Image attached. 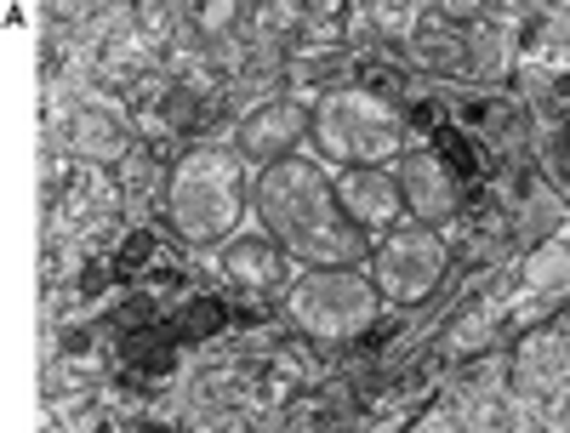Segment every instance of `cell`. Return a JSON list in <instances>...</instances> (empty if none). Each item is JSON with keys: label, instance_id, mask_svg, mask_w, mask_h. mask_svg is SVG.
I'll return each mask as SVG.
<instances>
[{"label": "cell", "instance_id": "18", "mask_svg": "<svg viewBox=\"0 0 570 433\" xmlns=\"http://www.w3.org/2000/svg\"><path fill=\"white\" fill-rule=\"evenodd\" d=\"M285 75H297V80H337L343 75V52H285Z\"/></svg>", "mask_w": 570, "mask_h": 433}, {"label": "cell", "instance_id": "15", "mask_svg": "<svg viewBox=\"0 0 570 433\" xmlns=\"http://www.w3.org/2000/svg\"><path fill=\"white\" fill-rule=\"evenodd\" d=\"M497 325H502V308H491V303H462V314L440 331V354L445 360H462V354H480V348H491V336H497Z\"/></svg>", "mask_w": 570, "mask_h": 433}, {"label": "cell", "instance_id": "14", "mask_svg": "<svg viewBox=\"0 0 570 433\" xmlns=\"http://www.w3.org/2000/svg\"><path fill=\"white\" fill-rule=\"evenodd\" d=\"M462 35H468V75L473 80H508L513 75V29L473 18Z\"/></svg>", "mask_w": 570, "mask_h": 433}, {"label": "cell", "instance_id": "6", "mask_svg": "<svg viewBox=\"0 0 570 433\" xmlns=\"http://www.w3.org/2000/svg\"><path fill=\"white\" fill-rule=\"evenodd\" d=\"M52 142L75 166H120L131 155V109L98 86H52Z\"/></svg>", "mask_w": 570, "mask_h": 433}, {"label": "cell", "instance_id": "3", "mask_svg": "<svg viewBox=\"0 0 570 433\" xmlns=\"http://www.w3.org/2000/svg\"><path fill=\"white\" fill-rule=\"evenodd\" d=\"M308 137L337 166H394L405 155V120L371 86H325L308 104Z\"/></svg>", "mask_w": 570, "mask_h": 433}, {"label": "cell", "instance_id": "8", "mask_svg": "<svg viewBox=\"0 0 570 433\" xmlns=\"http://www.w3.org/2000/svg\"><path fill=\"white\" fill-rule=\"evenodd\" d=\"M155 69H160V52H155L149 40H142L137 18H131L126 7L104 12V29H98V63H91V86L109 91V98H120V91H137Z\"/></svg>", "mask_w": 570, "mask_h": 433}, {"label": "cell", "instance_id": "16", "mask_svg": "<svg viewBox=\"0 0 570 433\" xmlns=\"http://www.w3.org/2000/svg\"><path fill=\"white\" fill-rule=\"evenodd\" d=\"M120 166H126V171H120V206H126V217H142V211H149V200L166 188L160 155H155V149H131Z\"/></svg>", "mask_w": 570, "mask_h": 433}, {"label": "cell", "instance_id": "9", "mask_svg": "<svg viewBox=\"0 0 570 433\" xmlns=\"http://www.w3.org/2000/svg\"><path fill=\"white\" fill-rule=\"evenodd\" d=\"M303 137H308V104L268 98V104H257V109L240 115L228 149L240 155L246 166H274V160H285V155H297Z\"/></svg>", "mask_w": 570, "mask_h": 433}, {"label": "cell", "instance_id": "11", "mask_svg": "<svg viewBox=\"0 0 570 433\" xmlns=\"http://www.w3.org/2000/svg\"><path fill=\"white\" fill-rule=\"evenodd\" d=\"M331 195H337L343 217L354 228H365V234H389L405 217L389 166H343V171H331Z\"/></svg>", "mask_w": 570, "mask_h": 433}, {"label": "cell", "instance_id": "5", "mask_svg": "<svg viewBox=\"0 0 570 433\" xmlns=\"http://www.w3.org/2000/svg\"><path fill=\"white\" fill-rule=\"evenodd\" d=\"M564 376H570V336L564 314L525 325L519 348L508 354V400L519 427H564Z\"/></svg>", "mask_w": 570, "mask_h": 433}, {"label": "cell", "instance_id": "1", "mask_svg": "<svg viewBox=\"0 0 570 433\" xmlns=\"http://www.w3.org/2000/svg\"><path fill=\"white\" fill-rule=\"evenodd\" d=\"M257 217L268 223V234L285 246L292 263L308 268H354L371 257V234L354 228L331 195V177L303 160V155H285L274 166H263L257 177Z\"/></svg>", "mask_w": 570, "mask_h": 433}, {"label": "cell", "instance_id": "12", "mask_svg": "<svg viewBox=\"0 0 570 433\" xmlns=\"http://www.w3.org/2000/svg\"><path fill=\"white\" fill-rule=\"evenodd\" d=\"M217 263H223V274L240 285V292H279L285 274H292L285 246H279L274 234H234Z\"/></svg>", "mask_w": 570, "mask_h": 433}, {"label": "cell", "instance_id": "20", "mask_svg": "<svg viewBox=\"0 0 570 433\" xmlns=\"http://www.w3.org/2000/svg\"><path fill=\"white\" fill-rule=\"evenodd\" d=\"M553 308H564V292H525L519 303H508V314H502V319H513L519 331H525V325H542Z\"/></svg>", "mask_w": 570, "mask_h": 433}, {"label": "cell", "instance_id": "19", "mask_svg": "<svg viewBox=\"0 0 570 433\" xmlns=\"http://www.w3.org/2000/svg\"><path fill=\"white\" fill-rule=\"evenodd\" d=\"M416 18H422V7H411V0H400V7H371L376 40H405L416 29Z\"/></svg>", "mask_w": 570, "mask_h": 433}, {"label": "cell", "instance_id": "10", "mask_svg": "<svg viewBox=\"0 0 570 433\" xmlns=\"http://www.w3.org/2000/svg\"><path fill=\"white\" fill-rule=\"evenodd\" d=\"M394 188H400V206L422 223V228H451L456 211H462V188L456 177L422 149H405L394 160Z\"/></svg>", "mask_w": 570, "mask_h": 433}, {"label": "cell", "instance_id": "4", "mask_svg": "<svg viewBox=\"0 0 570 433\" xmlns=\"http://www.w3.org/2000/svg\"><path fill=\"white\" fill-rule=\"evenodd\" d=\"M376 285L360 268H308L285 285V319L314 343H343L376 325Z\"/></svg>", "mask_w": 570, "mask_h": 433}, {"label": "cell", "instance_id": "17", "mask_svg": "<svg viewBox=\"0 0 570 433\" xmlns=\"http://www.w3.org/2000/svg\"><path fill=\"white\" fill-rule=\"evenodd\" d=\"M564 279H570V252H564V228H559L519 263V292H564Z\"/></svg>", "mask_w": 570, "mask_h": 433}, {"label": "cell", "instance_id": "13", "mask_svg": "<svg viewBox=\"0 0 570 433\" xmlns=\"http://www.w3.org/2000/svg\"><path fill=\"white\" fill-rule=\"evenodd\" d=\"M473 23V18H468ZM468 23H451L440 7L434 12H422L416 18V29L400 40L405 46V58L416 63V69H428V75H468Z\"/></svg>", "mask_w": 570, "mask_h": 433}, {"label": "cell", "instance_id": "21", "mask_svg": "<svg viewBox=\"0 0 570 433\" xmlns=\"http://www.w3.org/2000/svg\"><path fill=\"white\" fill-rule=\"evenodd\" d=\"M416 427H428V433H445V427H462V422H456V405L445 400V405H434V411H422V416H416Z\"/></svg>", "mask_w": 570, "mask_h": 433}, {"label": "cell", "instance_id": "2", "mask_svg": "<svg viewBox=\"0 0 570 433\" xmlns=\"http://www.w3.org/2000/svg\"><path fill=\"white\" fill-rule=\"evenodd\" d=\"M166 217L171 228L188 239V246H217V239H234L246 217V171L240 155L223 149V142H200L188 149L171 177H166Z\"/></svg>", "mask_w": 570, "mask_h": 433}, {"label": "cell", "instance_id": "7", "mask_svg": "<svg viewBox=\"0 0 570 433\" xmlns=\"http://www.w3.org/2000/svg\"><path fill=\"white\" fill-rule=\"evenodd\" d=\"M365 263H371V285L383 303H428L440 292L445 268H451V246H445L440 228L405 223V228H389L383 246Z\"/></svg>", "mask_w": 570, "mask_h": 433}]
</instances>
